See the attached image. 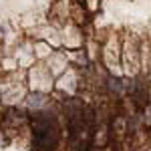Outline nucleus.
<instances>
[{"label":"nucleus","mask_w":151,"mask_h":151,"mask_svg":"<svg viewBox=\"0 0 151 151\" xmlns=\"http://www.w3.org/2000/svg\"><path fill=\"white\" fill-rule=\"evenodd\" d=\"M57 141V127L45 119V117H38L36 119V127H35V143L38 149H52Z\"/></svg>","instance_id":"nucleus-1"},{"label":"nucleus","mask_w":151,"mask_h":151,"mask_svg":"<svg viewBox=\"0 0 151 151\" xmlns=\"http://www.w3.org/2000/svg\"><path fill=\"white\" fill-rule=\"evenodd\" d=\"M30 103H42V97H40V95H35V97H30Z\"/></svg>","instance_id":"nucleus-2"}]
</instances>
